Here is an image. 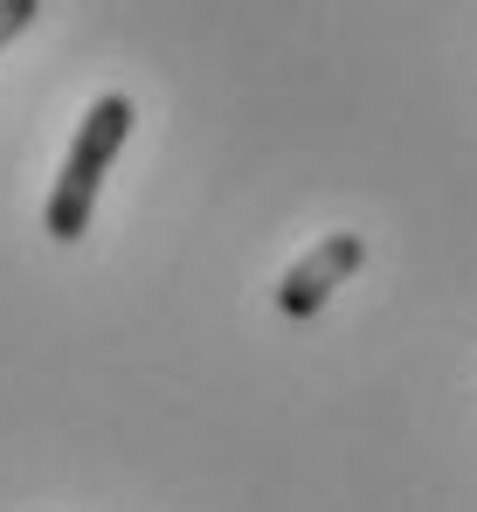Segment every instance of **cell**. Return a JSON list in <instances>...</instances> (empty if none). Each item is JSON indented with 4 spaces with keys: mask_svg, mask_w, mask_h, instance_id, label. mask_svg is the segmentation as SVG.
Returning <instances> with one entry per match:
<instances>
[{
    "mask_svg": "<svg viewBox=\"0 0 477 512\" xmlns=\"http://www.w3.org/2000/svg\"><path fill=\"white\" fill-rule=\"evenodd\" d=\"M360 263H367V236H353V229L318 236L312 250L277 277V312H284V319H318V312L332 305V291H339Z\"/></svg>",
    "mask_w": 477,
    "mask_h": 512,
    "instance_id": "7a4b0ae2",
    "label": "cell"
},
{
    "mask_svg": "<svg viewBox=\"0 0 477 512\" xmlns=\"http://www.w3.org/2000/svg\"><path fill=\"white\" fill-rule=\"evenodd\" d=\"M125 132H132V97H125V90L90 97L77 139H70V160H63L56 187H49V208H42V229H49L56 243H77L83 229H90L97 194H104V173H111V160H118Z\"/></svg>",
    "mask_w": 477,
    "mask_h": 512,
    "instance_id": "6da1fadb",
    "label": "cell"
},
{
    "mask_svg": "<svg viewBox=\"0 0 477 512\" xmlns=\"http://www.w3.org/2000/svg\"><path fill=\"white\" fill-rule=\"evenodd\" d=\"M35 14H42V0H0V49H7V42H14Z\"/></svg>",
    "mask_w": 477,
    "mask_h": 512,
    "instance_id": "3957f363",
    "label": "cell"
}]
</instances>
